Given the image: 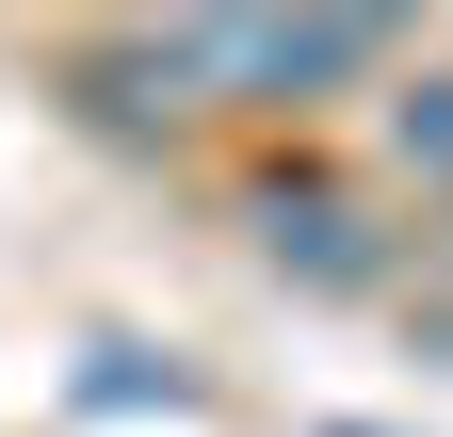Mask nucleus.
<instances>
[{
    "instance_id": "obj_1",
    "label": "nucleus",
    "mask_w": 453,
    "mask_h": 437,
    "mask_svg": "<svg viewBox=\"0 0 453 437\" xmlns=\"http://www.w3.org/2000/svg\"><path fill=\"white\" fill-rule=\"evenodd\" d=\"M179 81H259V97H308V81H357L372 65V17H195L162 33Z\"/></svg>"
},
{
    "instance_id": "obj_2",
    "label": "nucleus",
    "mask_w": 453,
    "mask_h": 437,
    "mask_svg": "<svg viewBox=\"0 0 453 437\" xmlns=\"http://www.w3.org/2000/svg\"><path fill=\"white\" fill-rule=\"evenodd\" d=\"M388 130H405V162H421V179H453V81H421Z\"/></svg>"
},
{
    "instance_id": "obj_3",
    "label": "nucleus",
    "mask_w": 453,
    "mask_h": 437,
    "mask_svg": "<svg viewBox=\"0 0 453 437\" xmlns=\"http://www.w3.org/2000/svg\"><path fill=\"white\" fill-rule=\"evenodd\" d=\"M340 437H357V421H340Z\"/></svg>"
}]
</instances>
